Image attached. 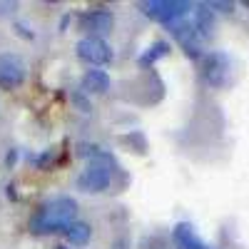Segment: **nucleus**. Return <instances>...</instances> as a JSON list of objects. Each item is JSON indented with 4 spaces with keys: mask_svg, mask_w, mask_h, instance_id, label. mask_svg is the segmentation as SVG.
<instances>
[{
    "mask_svg": "<svg viewBox=\"0 0 249 249\" xmlns=\"http://www.w3.org/2000/svg\"><path fill=\"white\" fill-rule=\"evenodd\" d=\"M75 217H77V202L72 197H53L33 212L28 227L33 234H53L68 230L75 222Z\"/></svg>",
    "mask_w": 249,
    "mask_h": 249,
    "instance_id": "nucleus-1",
    "label": "nucleus"
},
{
    "mask_svg": "<svg viewBox=\"0 0 249 249\" xmlns=\"http://www.w3.org/2000/svg\"><path fill=\"white\" fill-rule=\"evenodd\" d=\"M82 88H85L88 92H92V95H105L110 90V75H107V70H102V68L88 70L85 75H82Z\"/></svg>",
    "mask_w": 249,
    "mask_h": 249,
    "instance_id": "nucleus-11",
    "label": "nucleus"
},
{
    "mask_svg": "<svg viewBox=\"0 0 249 249\" xmlns=\"http://www.w3.org/2000/svg\"><path fill=\"white\" fill-rule=\"evenodd\" d=\"M192 25H195V30L202 40H210L214 35L217 23H214V13L210 10V5H197L192 10Z\"/></svg>",
    "mask_w": 249,
    "mask_h": 249,
    "instance_id": "nucleus-10",
    "label": "nucleus"
},
{
    "mask_svg": "<svg viewBox=\"0 0 249 249\" xmlns=\"http://www.w3.org/2000/svg\"><path fill=\"white\" fill-rule=\"evenodd\" d=\"M77 25H80L82 33H88V37H102L112 30L115 15L107 8H92V10H85L77 18Z\"/></svg>",
    "mask_w": 249,
    "mask_h": 249,
    "instance_id": "nucleus-6",
    "label": "nucleus"
},
{
    "mask_svg": "<svg viewBox=\"0 0 249 249\" xmlns=\"http://www.w3.org/2000/svg\"><path fill=\"white\" fill-rule=\"evenodd\" d=\"M110 184H112V162L105 157H95L77 177V190L85 195L107 192Z\"/></svg>",
    "mask_w": 249,
    "mask_h": 249,
    "instance_id": "nucleus-2",
    "label": "nucleus"
},
{
    "mask_svg": "<svg viewBox=\"0 0 249 249\" xmlns=\"http://www.w3.org/2000/svg\"><path fill=\"white\" fill-rule=\"evenodd\" d=\"M75 53H77V57H80L82 62H90V65H95V68L110 65L112 57H115V53H112V48L107 45L105 37H88V35L77 40Z\"/></svg>",
    "mask_w": 249,
    "mask_h": 249,
    "instance_id": "nucleus-5",
    "label": "nucleus"
},
{
    "mask_svg": "<svg viewBox=\"0 0 249 249\" xmlns=\"http://www.w3.org/2000/svg\"><path fill=\"white\" fill-rule=\"evenodd\" d=\"M28 80V62L23 55L13 50L0 53V88L3 90H18Z\"/></svg>",
    "mask_w": 249,
    "mask_h": 249,
    "instance_id": "nucleus-4",
    "label": "nucleus"
},
{
    "mask_svg": "<svg viewBox=\"0 0 249 249\" xmlns=\"http://www.w3.org/2000/svg\"><path fill=\"white\" fill-rule=\"evenodd\" d=\"M65 234H68V242H70V244L82 247V244H88V242H90V237H92V227H90L88 222H72L68 230H65Z\"/></svg>",
    "mask_w": 249,
    "mask_h": 249,
    "instance_id": "nucleus-12",
    "label": "nucleus"
},
{
    "mask_svg": "<svg viewBox=\"0 0 249 249\" xmlns=\"http://www.w3.org/2000/svg\"><path fill=\"white\" fill-rule=\"evenodd\" d=\"M167 53H170V43H164V40H157V43H155L152 48H147V50H144V53L140 55V60H137V62L147 68V65H155V62H157L160 57H164Z\"/></svg>",
    "mask_w": 249,
    "mask_h": 249,
    "instance_id": "nucleus-13",
    "label": "nucleus"
},
{
    "mask_svg": "<svg viewBox=\"0 0 249 249\" xmlns=\"http://www.w3.org/2000/svg\"><path fill=\"white\" fill-rule=\"evenodd\" d=\"M227 70H230V60L224 53H207L202 60V77L210 88H222L227 82Z\"/></svg>",
    "mask_w": 249,
    "mask_h": 249,
    "instance_id": "nucleus-7",
    "label": "nucleus"
},
{
    "mask_svg": "<svg viewBox=\"0 0 249 249\" xmlns=\"http://www.w3.org/2000/svg\"><path fill=\"white\" fill-rule=\"evenodd\" d=\"M170 30H172V35L177 37V43L182 45V50L190 55V57H199V55H202V37L197 35V30H195L192 23L182 20V23L170 25Z\"/></svg>",
    "mask_w": 249,
    "mask_h": 249,
    "instance_id": "nucleus-8",
    "label": "nucleus"
},
{
    "mask_svg": "<svg viewBox=\"0 0 249 249\" xmlns=\"http://www.w3.org/2000/svg\"><path fill=\"white\" fill-rule=\"evenodd\" d=\"M192 3H187V0H150V3H142L140 10L157 20L162 25H175V23H182V20L192 13Z\"/></svg>",
    "mask_w": 249,
    "mask_h": 249,
    "instance_id": "nucleus-3",
    "label": "nucleus"
},
{
    "mask_svg": "<svg viewBox=\"0 0 249 249\" xmlns=\"http://www.w3.org/2000/svg\"><path fill=\"white\" fill-rule=\"evenodd\" d=\"M172 239H175V249H214L195 232L190 222H179L172 232Z\"/></svg>",
    "mask_w": 249,
    "mask_h": 249,
    "instance_id": "nucleus-9",
    "label": "nucleus"
}]
</instances>
